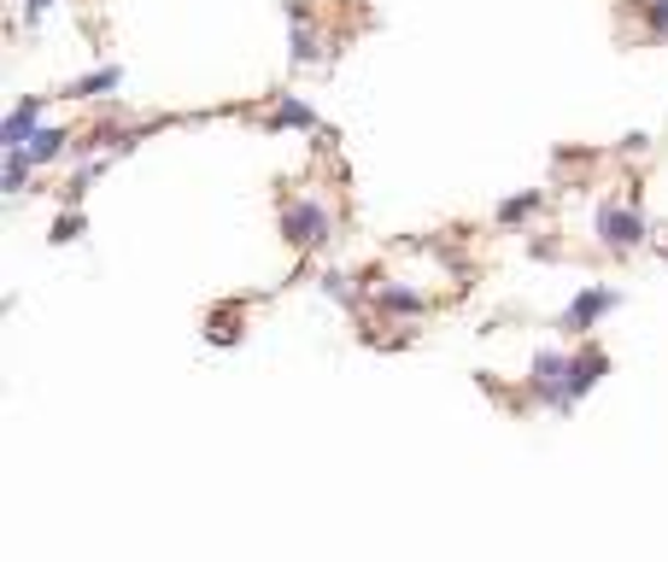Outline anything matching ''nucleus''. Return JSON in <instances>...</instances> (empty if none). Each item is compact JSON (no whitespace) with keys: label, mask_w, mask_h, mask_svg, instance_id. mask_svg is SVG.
<instances>
[{"label":"nucleus","mask_w":668,"mask_h":562,"mask_svg":"<svg viewBox=\"0 0 668 562\" xmlns=\"http://www.w3.org/2000/svg\"><path fill=\"white\" fill-rule=\"evenodd\" d=\"M36 171L30 153H7V194H24V176Z\"/></svg>","instance_id":"nucleus-12"},{"label":"nucleus","mask_w":668,"mask_h":562,"mask_svg":"<svg viewBox=\"0 0 668 562\" xmlns=\"http://www.w3.org/2000/svg\"><path fill=\"white\" fill-rule=\"evenodd\" d=\"M352 276H341V269H328V276H323V294L328 299H352V287H346Z\"/></svg>","instance_id":"nucleus-15"},{"label":"nucleus","mask_w":668,"mask_h":562,"mask_svg":"<svg viewBox=\"0 0 668 562\" xmlns=\"http://www.w3.org/2000/svg\"><path fill=\"white\" fill-rule=\"evenodd\" d=\"M645 12H651V35L668 41V0H645Z\"/></svg>","instance_id":"nucleus-14"},{"label":"nucleus","mask_w":668,"mask_h":562,"mask_svg":"<svg viewBox=\"0 0 668 562\" xmlns=\"http://www.w3.org/2000/svg\"><path fill=\"white\" fill-rule=\"evenodd\" d=\"M77 235H82V217L77 212H65V217L53 223V241H77Z\"/></svg>","instance_id":"nucleus-16"},{"label":"nucleus","mask_w":668,"mask_h":562,"mask_svg":"<svg viewBox=\"0 0 668 562\" xmlns=\"http://www.w3.org/2000/svg\"><path fill=\"white\" fill-rule=\"evenodd\" d=\"M36 117H41V100L36 94L18 100V112L7 117V130H0V135H7V153H24L30 141H36Z\"/></svg>","instance_id":"nucleus-6"},{"label":"nucleus","mask_w":668,"mask_h":562,"mask_svg":"<svg viewBox=\"0 0 668 562\" xmlns=\"http://www.w3.org/2000/svg\"><path fill=\"white\" fill-rule=\"evenodd\" d=\"M48 7H53V0H24V18H30V24H36V18L48 12Z\"/></svg>","instance_id":"nucleus-17"},{"label":"nucleus","mask_w":668,"mask_h":562,"mask_svg":"<svg viewBox=\"0 0 668 562\" xmlns=\"http://www.w3.org/2000/svg\"><path fill=\"white\" fill-rule=\"evenodd\" d=\"M118 65H100V71H89V76H77L71 89H65V100H100V94H112L118 89Z\"/></svg>","instance_id":"nucleus-7"},{"label":"nucleus","mask_w":668,"mask_h":562,"mask_svg":"<svg viewBox=\"0 0 668 562\" xmlns=\"http://www.w3.org/2000/svg\"><path fill=\"white\" fill-rule=\"evenodd\" d=\"M621 305V294L616 287H587V294H580L575 305H569V317H563V328H569V335H587V328L604 317V310H616Z\"/></svg>","instance_id":"nucleus-4"},{"label":"nucleus","mask_w":668,"mask_h":562,"mask_svg":"<svg viewBox=\"0 0 668 562\" xmlns=\"http://www.w3.org/2000/svg\"><path fill=\"white\" fill-rule=\"evenodd\" d=\"M294 59H300V65H311V59H317V35L305 30V18H300V30H294Z\"/></svg>","instance_id":"nucleus-13"},{"label":"nucleus","mask_w":668,"mask_h":562,"mask_svg":"<svg viewBox=\"0 0 668 562\" xmlns=\"http://www.w3.org/2000/svg\"><path fill=\"white\" fill-rule=\"evenodd\" d=\"M375 305L393 310V317H416V310H423L428 299H423V294H411V287H382V294H375Z\"/></svg>","instance_id":"nucleus-8"},{"label":"nucleus","mask_w":668,"mask_h":562,"mask_svg":"<svg viewBox=\"0 0 668 562\" xmlns=\"http://www.w3.org/2000/svg\"><path fill=\"white\" fill-rule=\"evenodd\" d=\"M604 369H610V358H604L598 346H587L580 358H569V405L580 399V392H593L604 381Z\"/></svg>","instance_id":"nucleus-5"},{"label":"nucleus","mask_w":668,"mask_h":562,"mask_svg":"<svg viewBox=\"0 0 668 562\" xmlns=\"http://www.w3.org/2000/svg\"><path fill=\"white\" fill-rule=\"evenodd\" d=\"M598 241L610 246V253H634V246L645 241V223L628 212V205L604 200V205H598Z\"/></svg>","instance_id":"nucleus-2"},{"label":"nucleus","mask_w":668,"mask_h":562,"mask_svg":"<svg viewBox=\"0 0 668 562\" xmlns=\"http://www.w3.org/2000/svg\"><path fill=\"white\" fill-rule=\"evenodd\" d=\"M282 235L294 241V246H323V241L334 235L328 205H323V200H287V212H282Z\"/></svg>","instance_id":"nucleus-1"},{"label":"nucleus","mask_w":668,"mask_h":562,"mask_svg":"<svg viewBox=\"0 0 668 562\" xmlns=\"http://www.w3.org/2000/svg\"><path fill=\"white\" fill-rule=\"evenodd\" d=\"M287 123H294V130H311L317 112H311L305 100H282V106H276V130H287Z\"/></svg>","instance_id":"nucleus-10"},{"label":"nucleus","mask_w":668,"mask_h":562,"mask_svg":"<svg viewBox=\"0 0 668 562\" xmlns=\"http://www.w3.org/2000/svg\"><path fill=\"white\" fill-rule=\"evenodd\" d=\"M528 387H534L546 405L569 410V358H563V351H539V358H534V375H528Z\"/></svg>","instance_id":"nucleus-3"},{"label":"nucleus","mask_w":668,"mask_h":562,"mask_svg":"<svg viewBox=\"0 0 668 562\" xmlns=\"http://www.w3.org/2000/svg\"><path fill=\"white\" fill-rule=\"evenodd\" d=\"M539 212V194H516V200H505V205H498V223H522V217H534Z\"/></svg>","instance_id":"nucleus-11"},{"label":"nucleus","mask_w":668,"mask_h":562,"mask_svg":"<svg viewBox=\"0 0 668 562\" xmlns=\"http://www.w3.org/2000/svg\"><path fill=\"white\" fill-rule=\"evenodd\" d=\"M65 141H71L65 130H36V141H30L24 153H30V164H48V159H59V153H65Z\"/></svg>","instance_id":"nucleus-9"}]
</instances>
